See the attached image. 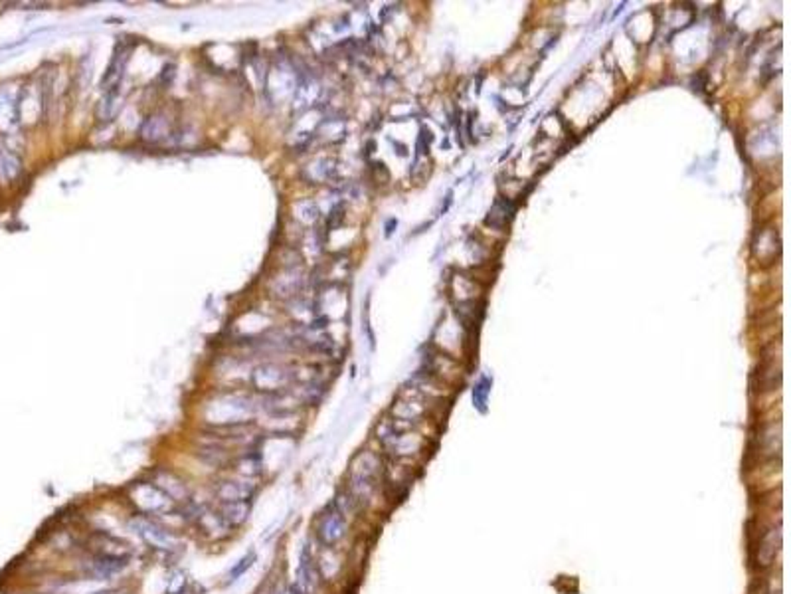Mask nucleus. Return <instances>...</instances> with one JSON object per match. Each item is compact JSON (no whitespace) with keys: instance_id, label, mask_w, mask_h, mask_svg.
Listing matches in <instances>:
<instances>
[{"instance_id":"f257e3e1","label":"nucleus","mask_w":791,"mask_h":594,"mask_svg":"<svg viewBox=\"0 0 791 594\" xmlns=\"http://www.w3.org/2000/svg\"><path fill=\"white\" fill-rule=\"evenodd\" d=\"M378 473H380V462L374 453L362 452L361 456H356L351 470L352 497L361 501H368L376 489Z\"/></svg>"},{"instance_id":"f03ea898","label":"nucleus","mask_w":791,"mask_h":594,"mask_svg":"<svg viewBox=\"0 0 791 594\" xmlns=\"http://www.w3.org/2000/svg\"><path fill=\"white\" fill-rule=\"evenodd\" d=\"M216 412L208 414V422L216 424L220 428H230V426H241L248 422V418L253 412V404L250 403L248 396L240 394H226L216 400Z\"/></svg>"},{"instance_id":"7ed1b4c3","label":"nucleus","mask_w":791,"mask_h":594,"mask_svg":"<svg viewBox=\"0 0 791 594\" xmlns=\"http://www.w3.org/2000/svg\"><path fill=\"white\" fill-rule=\"evenodd\" d=\"M131 527L152 549H159V551H176L179 549L176 535L169 531L167 527L157 523V521H150L147 517H135L131 521Z\"/></svg>"},{"instance_id":"20e7f679","label":"nucleus","mask_w":791,"mask_h":594,"mask_svg":"<svg viewBox=\"0 0 791 594\" xmlns=\"http://www.w3.org/2000/svg\"><path fill=\"white\" fill-rule=\"evenodd\" d=\"M129 497L133 505L143 513H164L172 505V499L157 484H137L131 487Z\"/></svg>"},{"instance_id":"39448f33","label":"nucleus","mask_w":791,"mask_h":594,"mask_svg":"<svg viewBox=\"0 0 791 594\" xmlns=\"http://www.w3.org/2000/svg\"><path fill=\"white\" fill-rule=\"evenodd\" d=\"M251 383H253V386H255L258 391H261L263 394L275 396V394L283 393V391L289 386L291 374L287 373L285 367L267 363V364H261V367H258V369L253 371V374H251Z\"/></svg>"},{"instance_id":"423d86ee","label":"nucleus","mask_w":791,"mask_h":594,"mask_svg":"<svg viewBox=\"0 0 791 594\" xmlns=\"http://www.w3.org/2000/svg\"><path fill=\"white\" fill-rule=\"evenodd\" d=\"M346 527H349L346 517L337 507H332V509H329L327 513L322 515L321 523H319V537H321V541L327 547H334V545L341 543L342 539H344Z\"/></svg>"},{"instance_id":"0eeeda50","label":"nucleus","mask_w":791,"mask_h":594,"mask_svg":"<svg viewBox=\"0 0 791 594\" xmlns=\"http://www.w3.org/2000/svg\"><path fill=\"white\" fill-rule=\"evenodd\" d=\"M255 494V484H251L250 477H236V480H226L216 487V495L222 504H231V501H250L251 495Z\"/></svg>"},{"instance_id":"6e6552de","label":"nucleus","mask_w":791,"mask_h":594,"mask_svg":"<svg viewBox=\"0 0 791 594\" xmlns=\"http://www.w3.org/2000/svg\"><path fill=\"white\" fill-rule=\"evenodd\" d=\"M512 214H514V204H512L511 201H507V198L499 196V198L495 201V204H493L491 210H489L487 224L493 226V228H505V226L509 224V220L512 218Z\"/></svg>"},{"instance_id":"1a4fd4ad","label":"nucleus","mask_w":791,"mask_h":594,"mask_svg":"<svg viewBox=\"0 0 791 594\" xmlns=\"http://www.w3.org/2000/svg\"><path fill=\"white\" fill-rule=\"evenodd\" d=\"M250 515V504L248 501H231V504L222 505L220 517L228 527H240Z\"/></svg>"},{"instance_id":"9d476101","label":"nucleus","mask_w":791,"mask_h":594,"mask_svg":"<svg viewBox=\"0 0 791 594\" xmlns=\"http://www.w3.org/2000/svg\"><path fill=\"white\" fill-rule=\"evenodd\" d=\"M781 547V527L778 525V527H773V529H770V533L763 537V541H761V547H760V561L763 566H768V564L773 563V559H775V554H778V551H780Z\"/></svg>"},{"instance_id":"9b49d317","label":"nucleus","mask_w":791,"mask_h":594,"mask_svg":"<svg viewBox=\"0 0 791 594\" xmlns=\"http://www.w3.org/2000/svg\"><path fill=\"white\" fill-rule=\"evenodd\" d=\"M22 171L20 159L8 149L0 147V179L2 181H14Z\"/></svg>"},{"instance_id":"f8f14e48","label":"nucleus","mask_w":791,"mask_h":594,"mask_svg":"<svg viewBox=\"0 0 791 594\" xmlns=\"http://www.w3.org/2000/svg\"><path fill=\"white\" fill-rule=\"evenodd\" d=\"M487 386H491V381H489L487 376H483L481 383L477 384L475 391H473V400H475V404H477L481 410H485V400H487V393H489Z\"/></svg>"},{"instance_id":"ddd939ff","label":"nucleus","mask_w":791,"mask_h":594,"mask_svg":"<svg viewBox=\"0 0 791 594\" xmlns=\"http://www.w3.org/2000/svg\"><path fill=\"white\" fill-rule=\"evenodd\" d=\"M253 561H255V553L246 554V557L241 559L240 563H238V564H236V566H234V571H231V573H230V578H231V581H236V578H240L241 574L246 573L248 569H251V564H253Z\"/></svg>"},{"instance_id":"4468645a","label":"nucleus","mask_w":791,"mask_h":594,"mask_svg":"<svg viewBox=\"0 0 791 594\" xmlns=\"http://www.w3.org/2000/svg\"><path fill=\"white\" fill-rule=\"evenodd\" d=\"M342 220H344V204H339V206H334V208L331 210V214H329V220H327V230H334V228H339Z\"/></svg>"},{"instance_id":"2eb2a0df","label":"nucleus","mask_w":791,"mask_h":594,"mask_svg":"<svg viewBox=\"0 0 791 594\" xmlns=\"http://www.w3.org/2000/svg\"><path fill=\"white\" fill-rule=\"evenodd\" d=\"M433 141V135H431L430 129H421L420 131V139H418V155H421V153H428L430 151V143Z\"/></svg>"},{"instance_id":"dca6fc26","label":"nucleus","mask_w":791,"mask_h":594,"mask_svg":"<svg viewBox=\"0 0 791 594\" xmlns=\"http://www.w3.org/2000/svg\"><path fill=\"white\" fill-rule=\"evenodd\" d=\"M768 594H781V581H780V578H773V581H771Z\"/></svg>"},{"instance_id":"f3484780","label":"nucleus","mask_w":791,"mask_h":594,"mask_svg":"<svg viewBox=\"0 0 791 594\" xmlns=\"http://www.w3.org/2000/svg\"><path fill=\"white\" fill-rule=\"evenodd\" d=\"M398 224V220H390L388 224H386V236H392V232H394V226Z\"/></svg>"},{"instance_id":"a211bd4d","label":"nucleus","mask_w":791,"mask_h":594,"mask_svg":"<svg viewBox=\"0 0 791 594\" xmlns=\"http://www.w3.org/2000/svg\"><path fill=\"white\" fill-rule=\"evenodd\" d=\"M283 594H301V593H299V590H297V588H295V586H293L291 590H287V593H283Z\"/></svg>"}]
</instances>
